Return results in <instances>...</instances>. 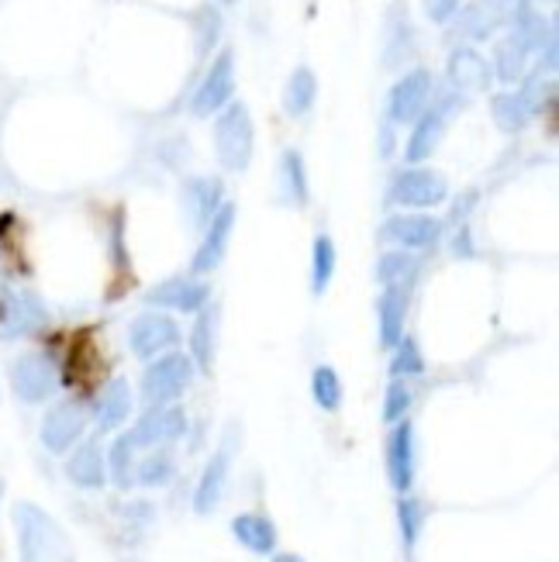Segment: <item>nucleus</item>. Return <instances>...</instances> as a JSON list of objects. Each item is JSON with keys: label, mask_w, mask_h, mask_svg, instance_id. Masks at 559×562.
I'll return each instance as SVG.
<instances>
[{"label": "nucleus", "mask_w": 559, "mask_h": 562, "mask_svg": "<svg viewBox=\"0 0 559 562\" xmlns=\"http://www.w3.org/2000/svg\"><path fill=\"white\" fill-rule=\"evenodd\" d=\"M135 466H138V441L132 438V432L117 435L108 452V470L117 490H128L135 484Z\"/></svg>", "instance_id": "30"}, {"label": "nucleus", "mask_w": 559, "mask_h": 562, "mask_svg": "<svg viewBox=\"0 0 559 562\" xmlns=\"http://www.w3.org/2000/svg\"><path fill=\"white\" fill-rule=\"evenodd\" d=\"M511 35L522 38L529 52H543L546 46L556 42V28L549 17L543 11H535L532 4H522V0H518L511 14Z\"/></svg>", "instance_id": "25"}, {"label": "nucleus", "mask_w": 559, "mask_h": 562, "mask_svg": "<svg viewBox=\"0 0 559 562\" xmlns=\"http://www.w3.org/2000/svg\"><path fill=\"white\" fill-rule=\"evenodd\" d=\"M414 273H418V259H414V252H401V249L384 252L381 259H376V270H373L376 284H381V287L411 284Z\"/></svg>", "instance_id": "32"}, {"label": "nucleus", "mask_w": 559, "mask_h": 562, "mask_svg": "<svg viewBox=\"0 0 559 562\" xmlns=\"http://www.w3.org/2000/svg\"><path fill=\"white\" fill-rule=\"evenodd\" d=\"M390 352H394V359H390V376L394 379H411V376L425 373V355H422V349H418V342L411 335H405Z\"/></svg>", "instance_id": "35"}, {"label": "nucleus", "mask_w": 559, "mask_h": 562, "mask_svg": "<svg viewBox=\"0 0 559 562\" xmlns=\"http://www.w3.org/2000/svg\"><path fill=\"white\" fill-rule=\"evenodd\" d=\"M232 455H235V425L228 428L218 452L208 459L201 479H197V490H194V511L197 514H211L218 504H222L225 487H228V473H232Z\"/></svg>", "instance_id": "14"}, {"label": "nucleus", "mask_w": 559, "mask_h": 562, "mask_svg": "<svg viewBox=\"0 0 559 562\" xmlns=\"http://www.w3.org/2000/svg\"><path fill=\"white\" fill-rule=\"evenodd\" d=\"M473 200H476V193H473V190H470V193H463V200H456V208H452V221L467 217V214H470V208H473Z\"/></svg>", "instance_id": "41"}, {"label": "nucleus", "mask_w": 559, "mask_h": 562, "mask_svg": "<svg viewBox=\"0 0 559 562\" xmlns=\"http://www.w3.org/2000/svg\"><path fill=\"white\" fill-rule=\"evenodd\" d=\"M63 376H59L55 363L46 352H25L14 359L11 366V390L22 404H46V400L59 390Z\"/></svg>", "instance_id": "5"}, {"label": "nucleus", "mask_w": 559, "mask_h": 562, "mask_svg": "<svg viewBox=\"0 0 559 562\" xmlns=\"http://www.w3.org/2000/svg\"><path fill=\"white\" fill-rule=\"evenodd\" d=\"M490 114H494L497 128L508 132V135L529 128V122H532V111L525 108V100H522V93H518V90L494 93L490 97Z\"/></svg>", "instance_id": "29"}, {"label": "nucleus", "mask_w": 559, "mask_h": 562, "mask_svg": "<svg viewBox=\"0 0 559 562\" xmlns=\"http://www.w3.org/2000/svg\"><path fill=\"white\" fill-rule=\"evenodd\" d=\"M190 363L197 373H211L214 370V355H218V308L208 304L197 311V321L190 328Z\"/></svg>", "instance_id": "24"}, {"label": "nucleus", "mask_w": 559, "mask_h": 562, "mask_svg": "<svg viewBox=\"0 0 559 562\" xmlns=\"http://www.w3.org/2000/svg\"><path fill=\"white\" fill-rule=\"evenodd\" d=\"M187 435V411L179 404H159L149 408L138 425L132 428V438L138 441V449H163L170 441H179Z\"/></svg>", "instance_id": "15"}, {"label": "nucleus", "mask_w": 559, "mask_h": 562, "mask_svg": "<svg viewBox=\"0 0 559 562\" xmlns=\"http://www.w3.org/2000/svg\"><path fill=\"white\" fill-rule=\"evenodd\" d=\"M252 149H256V128H252V114L243 100H232L225 111H218L214 122V152L218 163L228 173H243L252 163Z\"/></svg>", "instance_id": "2"}, {"label": "nucleus", "mask_w": 559, "mask_h": 562, "mask_svg": "<svg viewBox=\"0 0 559 562\" xmlns=\"http://www.w3.org/2000/svg\"><path fill=\"white\" fill-rule=\"evenodd\" d=\"M225 204V184L214 176H190L179 187V208H184V217L194 232H204L208 221L222 211Z\"/></svg>", "instance_id": "13"}, {"label": "nucleus", "mask_w": 559, "mask_h": 562, "mask_svg": "<svg viewBox=\"0 0 559 562\" xmlns=\"http://www.w3.org/2000/svg\"><path fill=\"white\" fill-rule=\"evenodd\" d=\"M14 532L22 562H76L66 528L46 508L32 504V500L14 504Z\"/></svg>", "instance_id": "1"}, {"label": "nucleus", "mask_w": 559, "mask_h": 562, "mask_svg": "<svg viewBox=\"0 0 559 562\" xmlns=\"http://www.w3.org/2000/svg\"><path fill=\"white\" fill-rule=\"evenodd\" d=\"M232 535L238 538V546H246L252 555H273L276 549V525L266 514H235L232 517Z\"/></svg>", "instance_id": "26"}, {"label": "nucleus", "mask_w": 559, "mask_h": 562, "mask_svg": "<svg viewBox=\"0 0 559 562\" xmlns=\"http://www.w3.org/2000/svg\"><path fill=\"white\" fill-rule=\"evenodd\" d=\"M135 408V397H132V387H128V379H111V384L101 390V397H97V404H94V421H97V432H114V428H122L128 414Z\"/></svg>", "instance_id": "21"}, {"label": "nucleus", "mask_w": 559, "mask_h": 562, "mask_svg": "<svg viewBox=\"0 0 559 562\" xmlns=\"http://www.w3.org/2000/svg\"><path fill=\"white\" fill-rule=\"evenodd\" d=\"M194 376H197V370H194L187 352L156 355L152 363L146 366V373H142V400L149 408L173 404V400H179L190 390Z\"/></svg>", "instance_id": "3"}, {"label": "nucleus", "mask_w": 559, "mask_h": 562, "mask_svg": "<svg viewBox=\"0 0 559 562\" xmlns=\"http://www.w3.org/2000/svg\"><path fill=\"white\" fill-rule=\"evenodd\" d=\"M235 97V52L232 49H222L218 59L208 66L201 87L194 90V100H190V111L197 117H211L218 111H225Z\"/></svg>", "instance_id": "10"}, {"label": "nucleus", "mask_w": 559, "mask_h": 562, "mask_svg": "<svg viewBox=\"0 0 559 562\" xmlns=\"http://www.w3.org/2000/svg\"><path fill=\"white\" fill-rule=\"evenodd\" d=\"M4 314H0V332L8 338H25L35 335L49 325V308L42 304V297L28 290H8L4 297Z\"/></svg>", "instance_id": "17"}, {"label": "nucleus", "mask_w": 559, "mask_h": 562, "mask_svg": "<svg viewBox=\"0 0 559 562\" xmlns=\"http://www.w3.org/2000/svg\"><path fill=\"white\" fill-rule=\"evenodd\" d=\"M235 221H238V208L225 200L222 211L208 221L201 246H197V252H194V263H190L194 276H208V273H214L218 266H222L228 242H232V232H235Z\"/></svg>", "instance_id": "16"}, {"label": "nucleus", "mask_w": 559, "mask_h": 562, "mask_svg": "<svg viewBox=\"0 0 559 562\" xmlns=\"http://www.w3.org/2000/svg\"><path fill=\"white\" fill-rule=\"evenodd\" d=\"M529 49L518 35H505L501 42L494 49V66L490 73L501 79V84H518V79H525V70H529Z\"/></svg>", "instance_id": "27"}, {"label": "nucleus", "mask_w": 559, "mask_h": 562, "mask_svg": "<svg viewBox=\"0 0 559 562\" xmlns=\"http://www.w3.org/2000/svg\"><path fill=\"white\" fill-rule=\"evenodd\" d=\"M273 562H305V559L294 552H284V555H273Z\"/></svg>", "instance_id": "43"}, {"label": "nucleus", "mask_w": 559, "mask_h": 562, "mask_svg": "<svg viewBox=\"0 0 559 562\" xmlns=\"http://www.w3.org/2000/svg\"><path fill=\"white\" fill-rule=\"evenodd\" d=\"M222 4H235V0H222Z\"/></svg>", "instance_id": "46"}, {"label": "nucleus", "mask_w": 559, "mask_h": 562, "mask_svg": "<svg viewBox=\"0 0 559 562\" xmlns=\"http://www.w3.org/2000/svg\"><path fill=\"white\" fill-rule=\"evenodd\" d=\"M390 152H394V128H390V122H384V132H381V155L390 159Z\"/></svg>", "instance_id": "42"}, {"label": "nucleus", "mask_w": 559, "mask_h": 562, "mask_svg": "<svg viewBox=\"0 0 559 562\" xmlns=\"http://www.w3.org/2000/svg\"><path fill=\"white\" fill-rule=\"evenodd\" d=\"M463 4L467 0H425V14H428L432 25H449Z\"/></svg>", "instance_id": "40"}, {"label": "nucleus", "mask_w": 559, "mask_h": 562, "mask_svg": "<svg viewBox=\"0 0 559 562\" xmlns=\"http://www.w3.org/2000/svg\"><path fill=\"white\" fill-rule=\"evenodd\" d=\"M87 421H90L87 408L76 404V400H63V404L49 408L42 417V446L55 455L70 452L76 441L84 438Z\"/></svg>", "instance_id": "12"}, {"label": "nucleus", "mask_w": 559, "mask_h": 562, "mask_svg": "<svg viewBox=\"0 0 559 562\" xmlns=\"http://www.w3.org/2000/svg\"><path fill=\"white\" fill-rule=\"evenodd\" d=\"M411 400H414V394L408 387V379H394V384L387 387V394H384V421H387V425H397V421L408 417Z\"/></svg>", "instance_id": "38"}, {"label": "nucleus", "mask_w": 559, "mask_h": 562, "mask_svg": "<svg viewBox=\"0 0 559 562\" xmlns=\"http://www.w3.org/2000/svg\"><path fill=\"white\" fill-rule=\"evenodd\" d=\"M0 314H4V308H0Z\"/></svg>", "instance_id": "48"}, {"label": "nucleus", "mask_w": 559, "mask_h": 562, "mask_svg": "<svg viewBox=\"0 0 559 562\" xmlns=\"http://www.w3.org/2000/svg\"><path fill=\"white\" fill-rule=\"evenodd\" d=\"M218 35H222V14L214 8H201V14H197V49H201V55L218 42Z\"/></svg>", "instance_id": "39"}, {"label": "nucleus", "mask_w": 559, "mask_h": 562, "mask_svg": "<svg viewBox=\"0 0 559 562\" xmlns=\"http://www.w3.org/2000/svg\"><path fill=\"white\" fill-rule=\"evenodd\" d=\"M443 232L446 225L432 214H390L381 225V232H376V238L401 252H422L432 249L443 238Z\"/></svg>", "instance_id": "8"}, {"label": "nucleus", "mask_w": 559, "mask_h": 562, "mask_svg": "<svg viewBox=\"0 0 559 562\" xmlns=\"http://www.w3.org/2000/svg\"><path fill=\"white\" fill-rule=\"evenodd\" d=\"M311 394H314V404L322 411H338L343 408V379L332 366H314L311 373Z\"/></svg>", "instance_id": "34"}, {"label": "nucleus", "mask_w": 559, "mask_h": 562, "mask_svg": "<svg viewBox=\"0 0 559 562\" xmlns=\"http://www.w3.org/2000/svg\"><path fill=\"white\" fill-rule=\"evenodd\" d=\"M487 4H494V8H505V4H511V0H487ZM518 4V0H514Z\"/></svg>", "instance_id": "44"}, {"label": "nucleus", "mask_w": 559, "mask_h": 562, "mask_svg": "<svg viewBox=\"0 0 559 562\" xmlns=\"http://www.w3.org/2000/svg\"><path fill=\"white\" fill-rule=\"evenodd\" d=\"M387 479L397 494H408L414 484V428L411 421H397L387 435Z\"/></svg>", "instance_id": "20"}, {"label": "nucleus", "mask_w": 559, "mask_h": 562, "mask_svg": "<svg viewBox=\"0 0 559 562\" xmlns=\"http://www.w3.org/2000/svg\"><path fill=\"white\" fill-rule=\"evenodd\" d=\"M146 304L179 314H197L211 304V284H204L201 276H170L146 294Z\"/></svg>", "instance_id": "11"}, {"label": "nucleus", "mask_w": 559, "mask_h": 562, "mask_svg": "<svg viewBox=\"0 0 559 562\" xmlns=\"http://www.w3.org/2000/svg\"><path fill=\"white\" fill-rule=\"evenodd\" d=\"M411 308V284L384 287L376 300V335H381V349H394L405 338V321Z\"/></svg>", "instance_id": "19"}, {"label": "nucleus", "mask_w": 559, "mask_h": 562, "mask_svg": "<svg viewBox=\"0 0 559 562\" xmlns=\"http://www.w3.org/2000/svg\"><path fill=\"white\" fill-rule=\"evenodd\" d=\"M397 525H401L405 549H414L418 535H422V525H425V504H422V500H414L408 494L397 500Z\"/></svg>", "instance_id": "37"}, {"label": "nucleus", "mask_w": 559, "mask_h": 562, "mask_svg": "<svg viewBox=\"0 0 559 562\" xmlns=\"http://www.w3.org/2000/svg\"><path fill=\"white\" fill-rule=\"evenodd\" d=\"M456 97L459 93H435L428 111L414 122L411 138H408V146H405V159H408L411 166H422L425 159H432L438 142H443L446 125H449V111L456 108Z\"/></svg>", "instance_id": "7"}, {"label": "nucleus", "mask_w": 559, "mask_h": 562, "mask_svg": "<svg viewBox=\"0 0 559 562\" xmlns=\"http://www.w3.org/2000/svg\"><path fill=\"white\" fill-rule=\"evenodd\" d=\"M446 76H449L452 93H487L490 79H494L490 63L476 49H470V46H459V49L449 52Z\"/></svg>", "instance_id": "18"}, {"label": "nucleus", "mask_w": 559, "mask_h": 562, "mask_svg": "<svg viewBox=\"0 0 559 562\" xmlns=\"http://www.w3.org/2000/svg\"><path fill=\"white\" fill-rule=\"evenodd\" d=\"M505 8H494L487 0H473V4H463L456 11V35L459 38H470V42H484L490 38L497 28L505 25Z\"/></svg>", "instance_id": "23"}, {"label": "nucleus", "mask_w": 559, "mask_h": 562, "mask_svg": "<svg viewBox=\"0 0 559 562\" xmlns=\"http://www.w3.org/2000/svg\"><path fill=\"white\" fill-rule=\"evenodd\" d=\"M532 4H552V0H532Z\"/></svg>", "instance_id": "45"}, {"label": "nucleus", "mask_w": 559, "mask_h": 562, "mask_svg": "<svg viewBox=\"0 0 559 562\" xmlns=\"http://www.w3.org/2000/svg\"><path fill=\"white\" fill-rule=\"evenodd\" d=\"M173 479V459L163 449H152L146 459H138L135 466V484L142 487H166Z\"/></svg>", "instance_id": "36"}, {"label": "nucleus", "mask_w": 559, "mask_h": 562, "mask_svg": "<svg viewBox=\"0 0 559 562\" xmlns=\"http://www.w3.org/2000/svg\"><path fill=\"white\" fill-rule=\"evenodd\" d=\"M435 97V79L428 70H408L401 79L394 84L387 97V122L390 125H414L422 117Z\"/></svg>", "instance_id": "6"}, {"label": "nucleus", "mask_w": 559, "mask_h": 562, "mask_svg": "<svg viewBox=\"0 0 559 562\" xmlns=\"http://www.w3.org/2000/svg\"><path fill=\"white\" fill-rule=\"evenodd\" d=\"M446 197H449V179L438 170H425V166H411L405 173H397L387 193L390 204L408 208V211L438 208Z\"/></svg>", "instance_id": "4"}, {"label": "nucleus", "mask_w": 559, "mask_h": 562, "mask_svg": "<svg viewBox=\"0 0 559 562\" xmlns=\"http://www.w3.org/2000/svg\"><path fill=\"white\" fill-rule=\"evenodd\" d=\"M0 497H4V484H0Z\"/></svg>", "instance_id": "47"}, {"label": "nucleus", "mask_w": 559, "mask_h": 562, "mask_svg": "<svg viewBox=\"0 0 559 562\" xmlns=\"http://www.w3.org/2000/svg\"><path fill=\"white\" fill-rule=\"evenodd\" d=\"M66 476L79 490H101L108 479V455L101 449V441H84L66 463Z\"/></svg>", "instance_id": "22"}, {"label": "nucleus", "mask_w": 559, "mask_h": 562, "mask_svg": "<svg viewBox=\"0 0 559 562\" xmlns=\"http://www.w3.org/2000/svg\"><path fill=\"white\" fill-rule=\"evenodd\" d=\"M280 187H284V197L290 204L305 208L311 187H308V170H305V155L297 149H287L284 159H280Z\"/></svg>", "instance_id": "28"}, {"label": "nucleus", "mask_w": 559, "mask_h": 562, "mask_svg": "<svg viewBox=\"0 0 559 562\" xmlns=\"http://www.w3.org/2000/svg\"><path fill=\"white\" fill-rule=\"evenodd\" d=\"M335 263H338V252L335 242L328 235H318L314 238V249H311V294L322 297L335 276Z\"/></svg>", "instance_id": "33"}, {"label": "nucleus", "mask_w": 559, "mask_h": 562, "mask_svg": "<svg viewBox=\"0 0 559 562\" xmlns=\"http://www.w3.org/2000/svg\"><path fill=\"white\" fill-rule=\"evenodd\" d=\"M179 342V325L166 311H142L128 328V349L135 359L152 363L156 355L173 352Z\"/></svg>", "instance_id": "9"}, {"label": "nucleus", "mask_w": 559, "mask_h": 562, "mask_svg": "<svg viewBox=\"0 0 559 562\" xmlns=\"http://www.w3.org/2000/svg\"><path fill=\"white\" fill-rule=\"evenodd\" d=\"M314 97H318V79L308 66H297L284 87V111L290 117H301L314 108Z\"/></svg>", "instance_id": "31"}]
</instances>
